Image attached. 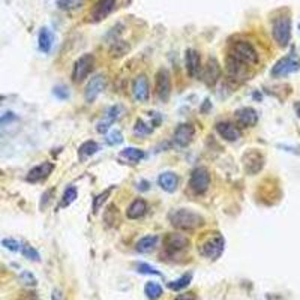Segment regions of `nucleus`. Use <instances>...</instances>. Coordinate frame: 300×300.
I'll use <instances>...</instances> for the list:
<instances>
[{
	"label": "nucleus",
	"mask_w": 300,
	"mask_h": 300,
	"mask_svg": "<svg viewBox=\"0 0 300 300\" xmlns=\"http://www.w3.org/2000/svg\"><path fill=\"white\" fill-rule=\"evenodd\" d=\"M210 186V173L204 167H197L192 170L189 177V188L195 195H203L209 191Z\"/></svg>",
	"instance_id": "7"
},
{
	"label": "nucleus",
	"mask_w": 300,
	"mask_h": 300,
	"mask_svg": "<svg viewBox=\"0 0 300 300\" xmlns=\"http://www.w3.org/2000/svg\"><path fill=\"white\" fill-rule=\"evenodd\" d=\"M128 50H129V45H128L125 41H119V39H117V41L113 42V45H111V48H110V54H111L113 57H120V56L126 54Z\"/></svg>",
	"instance_id": "31"
},
{
	"label": "nucleus",
	"mask_w": 300,
	"mask_h": 300,
	"mask_svg": "<svg viewBox=\"0 0 300 300\" xmlns=\"http://www.w3.org/2000/svg\"><path fill=\"white\" fill-rule=\"evenodd\" d=\"M158 185L161 186V189H164L168 194L176 192L177 186H179V177L176 173L173 171H164L162 174H159L158 177Z\"/></svg>",
	"instance_id": "21"
},
{
	"label": "nucleus",
	"mask_w": 300,
	"mask_h": 300,
	"mask_svg": "<svg viewBox=\"0 0 300 300\" xmlns=\"http://www.w3.org/2000/svg\"><path fill=\"white\" fill-rule=\"evenodd\" d=\"M107 141H108V144H111V146H117V144L123 143V135H122V132H120L119 129L111 131V132L108 134Z\"/></svg>",
	"instance_id": "39"
},
{
	"label": "nucleus",
	"mask_w": 300,
	"mask_h": 300,
	"mask_svg": "<svg viewBox=\"0 0 300 300\" xmlns=\"http://www.w3.org/2000/svg\"><path fill=\"white\" fill-rule=\"evenodd\" d=\"M153 131V126H150V125H147V123H144L143 120H137L135 122V126H134V134L135 135H138V137H144V135H149L150 132Z\"/></svg>",
	"instance_id": "36"
},
{
	"label": "nucleus",
	"mask_w": 300,
	"mask_h": 300,
	"mask_svg": "<svg viewBox=\"0 0 300 300\" xmlns=\"http://www.w3.org/2000/svg\"><path fill=\"white\" fill-rule=\"evenodd\" d=\"M62 297H63V294H62V291H60V290H54V291H53L51 300H62Z\"/></svg>",
	"instance_id": "43"
},
{
	"label": "nucleus",
	"mask_w": 300,
	"mask_h": 300,
	"mask_svg": "<svg viewBox=\"0 0 300 300\" xmlns=\"http://www.w3.org/2000/svg\"><path fill=\"white\" fill-rule=\"evenodd\" d=\"M54 171V164L53 162H42L36 167H33L32 170H29L27 176H26V180L29 183H39V182H44L47 180Z\"/></svg>",
	"instance_id": "12"
},
{
	"label": "nucleus",
	"mask_w": 300,
	"mask_h": 300,
	"mask_svg": "<svg viewBox=\"0 0 300 300\" xmlns=\"http://www.w3.org/2000/svg\"><path fill=\"white\" fill-rule=\"evenodd\" d=\"M117 117H119V107H111L107 113V117L96 125V131L99 134H105L110 129V126L116 122Z\"/></svg>",
	"instance_id": "27"
},
{
	"label": "nucleus",
	"mask_w": 300,
	"mask_h": 300,
	"mask_svg": "<svg viewBox=\"0 0 300 300\" xmlns=\"http://www.w3.org/2000/svg\"><path fill=\"white\" fill-rule=\"evenodd\" d=\"M162 287L158 284V282H147L146 285H144V294H146V297L149 300H158L162 297Z\"/></svg>",
	"instance_id": "28"
},
{
	"label": "nucleus",
	"mask_w": 300,
	"mask_h": 300,
	"mask_svg": "<svg viewBox=\"0 0 300 300\" xmlns=\"http://www.w3.org/2000/svg\"><path fill=\"white\" fill-rule=\"evenodd\" d=\"M147 213V203L143 198H137L134 200L129 207L126 209V216L128 219H140Z\"/></svg>",
	"instance_id": "23"
},
{
	"label": "nucleus",
	"mask_w": 300,
	"mask_h": 300,
	"mask_svg": "<svg viewBox=\"0 0 300 300\" xmlns=\"http://www.w3.org/2000/svg\"><path fill=\"white\" fill-rule=\"evenodd\" d=\"M158 240H159V237L156 234L144 236L135 243V251L140 254H150L158 246Z\"/></svg>",
	"instance_id": "22"
},
{
	"label": "nucleus",
	"mask_w": 300,
	"mask_h": 300,
	"mask_svg": "<svg viewBox=\"0 0 300 300\" xmlns=\"http://www.w3.org/2000/svg\"><path fill=\"white\" fill-rule=\"evenodd\" d=\"M194 135L195 128L191 123H180L173 134V141L177 147H186L192 141Z\"/></svg>",
	"instance_id": "14"
},
{
	"label": "nucleus",
	"mask_w": 300,
	"mask_h": 300,
	"mask_svg": "<svg viewBox=\"0 0 300 300\" xmlns=\"http://www.w3.org/2000/svg\"><path fill=\"white\" fill-rule=\"evenodd\" d=\"M225 249V239L219 233H215L213 236H209L198 245V251L203 257L209 260H218Z\"/></svg>",
	"instance_id": "3"
},
{
	"label": "nucleus",
	"mask_w": 300,
	"mask_h": 300,
	"mask_svg": "<svg viewBox=\"0 0 300 300\" xmlns=\"http://www.w3.org/2000/svg\"><path fill=\"white\" fill-rule=\"evenodd\" d=\"M105 86H107V80H105V77L102 74L93 75L89 80V83H87V86L84 89V101L87 104L95 102V101L99 98L101 93L105 90Z\"/></svg>",
	"instance_id": "9"
},
{
	"label": "nucleus",
	"mask_w": 300,
	"mask_h": 300,
	"mask_svg": "<svg viewBox=\"0 0 300 300\" xmlns=\"http://www.w3.org/2000/svg\"><path fill=\"white\" fill-rule=\"evenodd\" d=\"M300 69V62L293 57V56H287L281 60H278L272 69V75L273 77H285V75H290L296 71Z\"/></svg>",
	"instance_id": "11"
},
{
	"label": "nucleus",
	"mask_w": 300,
	"mask_h": 300,
	"mask_svg": "<svg viewBox=\"0 0 300 300\" xmlns=\"http://www.w3.org/2000/svg\"><path fill=\"white\" fill-rule=\"evenodd\" d=\"M54 95H56V98H59V99L62 101L69 98V92H68V89H66L65 86H57V87H54Z\"/></svg>",
	"instance_id": "40"
},
{
	"label": "nucleus",
	"mask_w": 300,
	"mask_h": 300,
	"mask_svg": "<svg viewBox=\"0 0 300 300\" xmlns=\"http://www.w3.org/2000/svg\"><path fill=\"white\" fill-rule=\"evenodd\" d=\"M234 117H236V125L239 128H252L258 122V113L251 107L239 108L234 113Z\"/></svg>",
	"instance_id": "17"
},
{
	"label": "nucleus",
	"mask_w": 300,
	"mask_h": 300,
	"mask_svg": "<svg viewBox=\"0 0 300 300\" xmlns=\"http://www.w3.org/2000/svg\"><path fill=\"white\" fill-rule=\"evenodd\" d=\"M155 96L164 104L171 96V77L165 68L158 69L155 74Z\"/></svg>",
	"instance_id": "6"
},
{
	"label": "nucleus",
	"mask_w": 300,
	"mask_h": 300,
	"mask_svg": "<svg viewBox=\"0 0 300 300\" xmlns=\"http://www.w3.org/2000/svg\"><path fill=\"white\" fill-rule=\"evenodd\" d=\"M38 47L42 53H50L51 47H53V33L50 32V29L42 27L39 35H38Z\"/></svg>",
	"instance_id": "26"
},
{
	"label": "nucleus",
	"mask_w": 300,
	"mask_h": 300,
	"mask_svg": "<svg viewBox=\"0 0 300 300\" xmlns=\"http://www.w3.org/2000/svg\"><path fill=\"white\" fill-rule=\"evenodd\" d=\"M273 39L279 47H287L291 39V18L287 15H281L275 18L272 24Z\"/></svg>",
	"instance_id": "4"
},
{
	"label": "nucleus",
	"mask_w": 300,
	"mask_h": 300,
	"mask_svg": "<svg viewBox=\"0 0 300 300\" xmlns=\"http://www.w3.org/2000/svg\"><path fill=\"white\" fill-rule=\"evenodd\" d=\"M144 156H146L144 150H141L138 147H126L119 153V158L129 164H138L144 159Z\"/></svg>",
	"instance_id": "24"
},
{
	"label": "nucleus",
	"mask_w": 300,
	"mask_h": 300,
	"mask_svg": "<svg viewBox=\"0 0 300 300\" xmlns=\"http://www.w3.org/2000/svg\"><path fill=\"white\" fill-rule=\"evenodd\" d=\"M77 189L74 188V186H68L66 189H65V192H63V195H62V201H60V207H68V206H71L74 201L77 200Z\"/></svg>",
	"instance_id": "32"
},
{
	"label": "nucleus",
	"mask_w": 300,
	"mask_h": 300,
	"mask_svg": "<svg viewBox=\"0 0 300 300\" xmlns=\"http://www.w3.org/2000/svg\"><path fill=\"white\" fill-rule=\"evenodd\" d=\"M263 165H264V158L260 152L251 150L243 155V168L248 174L251 176L257 174L258 171H261Z\"/></svg>",
	"instance_id": "16"
},
{
	"label": "nucleus",
	"mask_w": 300,
	"mask_h": 300,
	"mask_svg": "<svg viewBox=\"0 0 300 300\" xmlns=\"http://www.w3.org/2000/svg\"><path fill=\"white\" fill-rule=\"evenodd\" d=\"M174 300H197V297H195L194 293H182V294H179Z\"/></svg>",
	"instance_id": "42"
},
{
	"label": "nucleus",
	"mask_w": 300,
	"mask_h": 300,
	"mask_svg": "<svg viewBox=\"0 0 300 300\" xmlns=\"http://www.w3.org/2000/svg\"><path fill=\"white\" fill-rule=\"evenodd\" d=\"M132 96L137 102H146L150 98V87H149V80L146 75H138L134 78L132 81V87H131Z\"/></svg>",
	"instance_id": "13"
},
{
	"label": "nucleus",
	"mask_w": 300,
	"mask_h": 300,
	"mask_svg": "<svg viewBox=\"0 0 300 300\" xmlns=\"http://www.w3.org/2000/svg\"><path fill=\"white\" fill-rule=\"evenodd\" d=\"M20 281H21L24 285H27V287H35V285H36V278H35V275H33L32 272H27V270L21 272Z\"/></svg>",
	"instance_id": "38"
},
{
	"label": "nucleus",
	"mask_w": 300,
	"mask_h": 300,
	"mask_svg": "<svg viewBox=\"0 0 300 300\" xmlns=\"http://www.w3.org/2000/svg\"><path fill=\"white\" fill-rule=\"evenodd\" d=\"M99 152V144L93 140L84 141L80 149H78V158L80 161H87L89 158H92L93 155H96Z\"/></svg>",
	"instance_id": "25"
},
{
	"label": "nucleus",
	"mask_w": 300,
	"mask_h": 300,
	"mask_svg": "<svg viewBox=\"0 0 300 300\" xmlns=\"http://www.w3.org/2000/svg\"><path fill=\"white\" fill-rule=\"evenodd\" d=\"M222 75V69H221V65L219 62L215 59V57H210L206 63L204 68H201V80L204 81L206 86L209 87H213L219 78Z\"/></svg>",
	"instance_id": "8"
},
{
	"label": "nucleus",
	"mask_w": 300,
	"mask_h": 300,
	"mask_svg": "<svg viewBox=\"0 0 300 300\" xmlns=\"http://www.w3.org/2000/svg\"><path fill=\"white\" fill-rule=\"evenodd\" d=\"M164 246L170 254H177L189 246V237L182 233H168L164 239Z\"/></svg>",
	"instance_id": "10"
},
{
	"label": "nucleus",
	"mask_w": 300,
	"mask_h": 300,
	"mask_svg": "<svg viewBox=\"0 0 300 300\" xmlns=\"http://www.w3.org/2000/svg\"><path fill=\"white\" fill-rule=\"evenodd\" d=\"M170 224L180 231H194L204 225V218L192 209H176L168 213Z\"/></svg>",
	"instance_id": "1"
},
{
	"label": "nucleus",
	"mask_w": 300,
	"mask_h": 300,
	"mask_svg": "<svg viewBox=\"0 0 300 300\" xmlns=\"http://www.w3.org/2000/svg\"><path fill=\"white\" fill-rule=\"evenodd\" d=\"M24 300H36L35 297H27V299H24Z\"/></svg>",
	"instance_id": "44"
},
{
	"label": "nucleus",
	"mask_w": 300,
	"mask_h": 300,
	"mask_svg": "<svg viewBox=\"0 0 300 300\" xmlns=\"http://www.w3.org/2000/svg\"><path fill=\"white\" fill-rule=\"evenodd\" d=\"M51 195H53V189H50V191H47L44 195H42V201L45 200V203H42L41 204V209H45L47 206H48V203L51 201Z\"/></svg>",
	"instance_id": "41"
},
{
	"label": "nucleus",
	"mask_w": 300,
	"mask_h": 300,
	"mask_svg": "<svg viewBox=\"0 0 300 300\" xmlns=\"http://www.w3.org/2000/svg\"><path fill=\"white\" fill-rule=\"evenodd\" d=\"M227 72H228V78L233 80V81H240V80H245L246 78V74H248V66L234 60L233 57L228 56L227 59Z\"/></svg>",
	"instance_id": "20"
},
{
	"label": "nucleus",
	"mask_w": 300,
	"mask_h": 300,
	"mask_svg": "<svg viewBox=\"0 0 300 300\" xmlns=\"http://www.w3.org/2000/svg\"><path fill=\"white\" fill-rule=\"evenodd\" d=\"M20 252H21V254H23V257H24V258H27L29 261H35V263L41 261V255H39V252H38L33 246H30L29 243H21V249H20Z\"/></svg>",
	"instance_id": "30"
},
{
	"label": "nucleus",
	"mask_w": 300,
	"mask_h": 300,
	"mask_svg": "<svg viewBox=\"0 0 300 300\" xmlns=\"http://www.w3.org/2000/svg\"><path fill=\"white\" fill-rule=\"evenodd\" d=\"M230 57L234 60L246 65V66H254L258 63V53L254 48V45L248 41H236L231 44L230 48Z\"/></svg>",
	"instance_id": "2"
},
{
	"label": "nucleus",
	"mask_w": 300,
	"mask_h": 300,
	"mask_svg": "<svg viewBox=\"0 0 300 300\" xmlns=\"http://www.w3.org/2000/svg\"><path fill=\"white\" fill-rule=\"evenodd\" d=\"M216 132L221 135V138H224L225 141H230V143H234L237 140H240L242 137V129L233 123V122H218L216 123Z\"/></svg>",
	"instance_id": "15"
},
{
	"label": "nucleus",
	"mask_w": 300,
	"mask_h": 300,
	"mask_svg": "<svg viewBox=\"0 0 300 300\" xmlns=\"http://www.w3.org/2000/svg\"><path fill=\"white\" fill-rule=\"evenodd\" d=\"M201 56L200 53L194 48H189L186 50L185 53V69H186V74L191 77V78H197L201 72Z\"/></svg>",
	"instance_id": "18"
},
{
	"label": "nucleus",
	"mask_w": 300,
	"mask_h": 300,
	"mask_svg": "<svg viewBox=\"0 0 300 300\" xmlns=\"http://www.w3.org/2000/svg\"><path fill=\"white\" fill-rule=\"evenodd\" d=\"M113 186L111 188H108V189H105L104 192H101L99 195H96L95 198H93V207H92V210H93V213H98L99 212V209L104 206V203L107 201V198L111 195V192H113Z\"/></svg>",
	"instance_id": "35"
},
{
	"label": "nucleus",
	"mask_w": 300,
	"mask_h": 300,
	"mask_svg": "<svg viewBox=\"0 0 300 300\" xmlns=\"http://www.w3.org/2000/svg\"><path fill=\"white\" fill-rule=\"evenodd\" d=\"M95 66V56L90 54V53H86L83 54L81 57H78L72 66V74H71V78L75 84H80L83 83L92 72Z\"/></svg>",
	"instance_id": "5"
},
{
	"label": "nucleus",
	"mask_w": 300,
	"mask_h": 300,
	"mask_svg": "<svg viewBox=\"0 0 300 300\" xmlns=\"http://www.w3.org/2000/svg\"><path fill=\"white\" fill-rule=\"evenodd\" d=\"M299 27H300V26H299Z\"/></svg>",
	"instance_id": "45"
},
{
	"label": "nucleus",
	"mask_w": 300,
	"mask_h": 300,
	"mask_svg": "<svg viewBox=\"0 0 300 300\" xmlns=\"http://www.w3.org/2000/svg\"><path fill=\"white\" fill-rule=\"evenodd\" d=\"M2 246L9 249V251H12V252H20V249H21V243L18 240H15V239H3L2 240Z\"/></svg>",
	"instance_id": "37"
},
{
	"label": "nucleus",
	"mask_w": 300,
	"mask_h": 300,
	"mask_svg": "<svg viewBox=\"0 0 300 300\" xmlns=\"http://www.w3.org/2000/svg\"><path fill=\"white\" fill-rule=\"evenodd\" d=\"M86 0H57V6L62 11H75L84 5Z\"/></svg>",
	"instance_id": "33"
},
{
	"label": "nucleus",
	"mask_w": 300,
	"mask_h": 300,
	"mask_svg": "<svg viewBox=\"0 0 300 300\" xmlns=\"http://www.w3.org/2000/svg\"><path fill=\"white\" fill-rule=\"evenodd\" d=\"M116 6V0H98L95 6L90 11V18L95 23H99L104 18H107Z\"/></svg>",
	"instance_id": "19"
},
{
	"label": "nucleus",
	"mask_w": 300,
	"mask_h": 300,
	"mask_svg": "<svg viewBox=\"0 0 300 300\" xmlns=\"http://www.w3.org/2000/svg\"><path fill=\"white\" fill-rule=\"evenodd\" d=\"M135 270H137V273H140V275L161 276V272H159L156 267H153V266H150V264H147V263H135Z\"/></svg>",
	"instance_id": "34"
},
{
	"label": "nucleus",
	"mask_w": 300,
	"mask_h": 300,
	"mask_svg": "<svg viewBox=\"0 0 300 300\" xmlns=\"http://www.w3.org/2000/svg\"><path fill=\"white\" fill-rule=\"evenodd\" d=\"M191 281H192V273H185L179 279H176L173 282H168V288L171 291H182L191 284Z\"/></svg>",
	"instance_id": "29"
}]
</instances>
